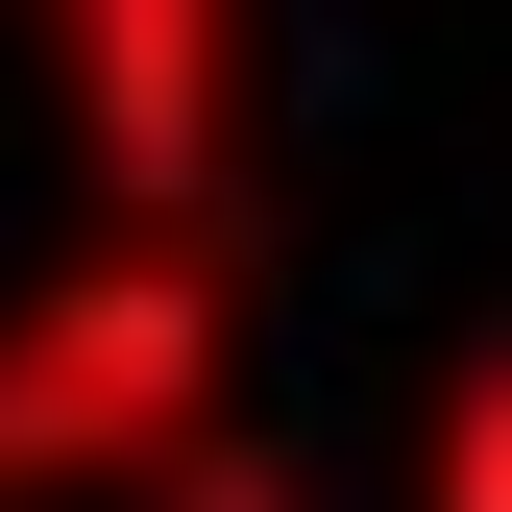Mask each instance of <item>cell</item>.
Listing matches in <instances>:
<instances>
[{"label":"cell","mask_w":512,"mask_h":512,"mask_svg":"<svg viewBox=\"0 0 512 512\" xmlns=\"http://www.w3.org/2000/svg\"><path fill=\"white\" fill-rule=\"evenodd\" d=\"M415 512H512V342L439 391V464H415Z\"/></svg>","instance_id":"3"},{"label":"cell","mask_w":512,"mask_h":512,"mask_svg":"<svg viewBox=\"0 0 512 512\" xmlns=\"http://www.w3.org/2000/svg\"><path fill=\"white\" fill-rule=\"evenodd\" d=\"M74 122H98V220H220L244 0H74Z\"/></svg>","instance_id":"2"},{"label":"cell","mask_w":512,"mask_h":512,"mask_svg":"<svg viewBox=\"0 0 512 512\" xmlns=\"http://www.w3.org/2000/svg\"><path fill=\"white\" fill-rule=\"evenodd\" d=\"M244 439V244L220 220H98L0 317V512L49 488H196Z\"/></svg>","instance_id":"1"},{"label":"cell","mask_w":512,"mask_h":512,"mask_svg":"<svg viewBox=\"0 0 512 512\" xmlns=\"http://www.w3.org/2000/svg\"><path fill=\"white\" fill-rule=\"evenodd\" d=\"M171 512H293V488H269V439H220V464L171 488Z\"/></svg>","instance_id":"4"}]
</instances>
